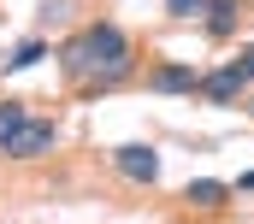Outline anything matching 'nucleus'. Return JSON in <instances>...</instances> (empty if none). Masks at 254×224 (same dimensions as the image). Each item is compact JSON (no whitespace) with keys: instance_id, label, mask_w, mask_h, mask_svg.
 Returning <instances> with one entry per match:
<instances>
[{"instance_id":"obj_1","label":"nucleus","mask_w":254,"mask_h":224,"mask_svg":"<svg viewBox=\"0 0 254 224\" xmlns=\"http://www.w3.org/2000/svg\"><path fill=\"white\" fill-rule=\"evenodd\" d=\"M130 59H136V48H130V36L119 30V24H89V30H77L71 42L60 48V65L71 83H95V89H113V83H125L130 77Z\"/></svg>"},{"instance_id":"obj_11","label":"nucleus","mask_w":254,"mask_h":224,"mask_svg":"<svg viewBox=\"0 0 254 224\" xmlns=\"http://www.w3.org/2000/svg\"><path fill=\"white\" fill-rule=\"evenodd\" d=\"M231 65L243 71V83H254V42H249V48H243V54H237V59H231Z\"/></svg>"},{"instance_id":"obj_9","label":"nucleus","mask_w":254,"mask_h":224,"mask_svg":"<svg viewBox=\"0 0 254 224\" xmlns=\"http://www.w3.org/2000/svg\"><path fill=\"white\" fill-rule=\"evenodd\" d=\"M24 118H30V112H24V101H0V142H6V136L24 124Z\"/></svg>"},{"instance_id":"obj_5","label":"nucleus","mask_w":254,"mask_h":224,"mask_svg":"<svg viewBox=\"0 0 254 224\" xmlns=\"http://www.w3.org/2000/svg\"><path fill=\"white\" fill-rule=\"evenodd\" d=\"M195 83H201L195 65H154L148 71V89H160V95H195Z\"/></svg>"},{"instance_id":"obj_3","label":"nucleus","mask_w":254,"mask_h":224,"mask_svg":"<svg viewBox=\"0 0 254 224\" xmlns=\"http://www.w3.org/2000/svg\"><path fill=\"white\" fill-rule=\"evenodd\" d=\"M113 166L125 171L130 183H154V177H160V154H154L148 142H125V148H113Z\"/></svg>"},{"instance_id":"obj_8","label":"nucleus","mask_w":254,"mask_h":224,"mask_svg":"<svg viewBox=\"0 0 254 224\" xmlns=\"http://www.w3.org/2000/svg\"><path fill=\"white\" fill-rule=\"evenodd\" d=\"M36 59H48V42H18V54L6 59V71H30Z\"/></svg>"},{"instance_id":"obj_7","label":"nucleus","mask_w":254,"mask_h":224,"mask_svg":"<svg viewBox=\"0 0 254 224\" xmlns=\"http://www.w3.org/2000/svg\"><path fill=\"white\" fill-rule=\"evenodd\" d=\"M184 201L201 207V213H213V207H225V201H231V183H219V177H195L190 189H184Z\"/></svg>"},{"instance_id":"obj_6","label":"nucleus","mask_w":254,"mask_h":224,"mask_svg":"<svg viewBox=\"0 0 254 224\" xmlns=\"http://www.w3.org/2000/svg\"><path fill=\"white\" fill-rule=\"evenodd\" d=\"M237 18H243V0H207V6H201V24H207L213 42H231Z\"/></svg>"},{"instance_id":"obj_4","label":"nucleus","mask_w":254,"mask_h":224,"mask_svg":"<svg viewBox=\"0 0 254 224\" xmlns=\"http://www.w3.org/2000/svg\"><path fill=\"white\" fill-rule=\"evenodd\" d=\"M243 89H249V83H243V71H237V65H219V71H207V77L195 83V95H207L213 107H231Z\"/></svg>"},{"instance_id":"obj_2","label":"nucleus","mask_w":254,"mask_h":224,"mask_svg":"<svg viewBox=\"0 0 254 224\" xmlns=\"http://www.w3.org/2000/svg\"><path fill=\"white\" fill-rule=\"evenodd\" d=\"M48 148H54V118H24V124L0 142L6 160H42Z\"/></svg>"},{"instance_id":"obj_10","label":"nucleus","mask_w":254,"mask_h":224,"mask_svg":"<svg viewBox=\"0 0 254 224\" xmlns=\"http://www.w3.org/2000/svg\"><path fill=\"white\" fill-rule=\"evenodd\" d=\"M201 6H207V0H166L172 18H201Z\"/></svg>"}]
</instances>
